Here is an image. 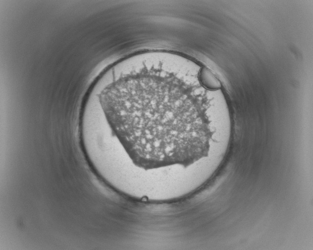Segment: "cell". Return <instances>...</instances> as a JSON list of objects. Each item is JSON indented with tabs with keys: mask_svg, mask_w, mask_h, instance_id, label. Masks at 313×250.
Segmentation results:
<instances>
[{
	"mask_svg": "<svg viewBox=\"0 0 313 250\" xmlns=\"http://www.w3.org/2000/svg\"><path fill=\"white\" fill-rule=\"evenodd\" d=\"M128 69L98 94L106 121L134 164L188 167L208 155L212 131L201 67L174 53L124 60Z\"/></svg>",
	"mask_w": 313,
	"mask_h": 250,
	"instance_id": "cell-1",
	"label": "cell"
},
{
	"mask_svg": "<svg viewBox=\"0 0 313 250\" xmlns=\"http://www.w3.org/2000/svg\"><path fill=\"white\" fill-rule=\"evenodd\" d=\"M199 80L203 87L207 90L215 91L221 88L220 81L205 66L200 68Z\"/></svg>",
	"mask_w": 313,
	"mask_h": 250,
	"instance_id": "cell-2",
	"label": "cell"
}]
</instances>
